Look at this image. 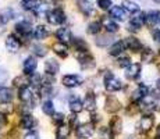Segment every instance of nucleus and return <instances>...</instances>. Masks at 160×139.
<instances>
[{
    "mask_svg": "<svg viewBox=\"0 0 160 139\" xmlns=\"http://www.w3.org/2000/svg\"><path fill=\"white\" fill-rule=\"evenodd\" d=\"M46 17H48L49 22L53 24V25H61V24L66 21V14H64L63 10H60V8H54V10L49 11V13L46 14Z\"/></svg>",
    "mask_w": 160,
    "mask_h": 139,
    "instance_id": "obj_2",
    "label": "nucleus"
},
{
    "mask_svg": "<svg viewBox=\"0 0 160 139\" xmlns=\"http://www.w3.org/2000/svg\"><path fill=\"white\" fill-rule=\"evenodd\" d=\"M153 36H155V41L158 43H160V31H155V32H153Z\"/></svg>",
    "mask_w": 160,
    "mask_h": 139,
    "instance_id": "obj_51",
    "label": "nucleus"
},
{
    "mask_svg": "<svg viewBox=\"0 0 160 139\" xmlns=\"http://www.w3.org/2000/svg\"><path fill=\"white\" fill-rule=\"evenodd\" d=\"M156 85H158V89L160 91V79H158V82H156Z\"/></svg>",
    "mask_w": 160,
    "mask_h": 139,
    "instance_id": "obj_53",
    "label": "nucleus"
},
{
    "mask_svg": "<svg viewBox=\"0 0 160 139\" xmlns=\"http://www.w3.org/2000/svg\"><path fill=\"white\" fill-rule=\"evenodd\" d=\"M64 114L63 113H53L52 114V118H53V122L54 124H63V121H64Z\"/></svg>",
    "mask_w": 160,
    "mask_h": 139,
    "instance_id": "obj_44",
    "label": "nucleus"
},
{
    "mask_svg": "<svg viewBox=\"0 0 160 139\" xmlns=\"http://www.w3.org/2000/svg\"><path fill=\"white\" fill-rule=\"evenodd\" d=\"M45 71L46 74H49V75H56V74L60 71V66H58V63L56 60H53V58H49V60L45 61Z\"/></svg>",
    "mask_w": 160,
    "mask_h": 139,
    "instance_id": "obj_14",
    "label": "nucleus"
},
{
    "mask_svg": "<svg viewBox=\"0 0 160 139\" xmlns=\"http://www.w3.org/2000/svg\"><path fill=\"white\" fill-rule=\"evenodd\" d=\"M158 137H160V125H159V128H158Z\"/></svg>",
    "mask_w": 160,
    "mask_h": 139,
    "instance_id": "obj_54",
    "label": "nucleus"
},
{
    "mask_svg": "<svg viewBox=\"0 0 160 139\" xmlns=\"http://www.w3.org/2000/svg\"><path fill=\"white\" fill-rule=\"evenodd\" d=\"M100 29H102V22H99V21H93L88 25V33H91V35H98Z\"/></svg>",
    "mask_w": 160,
    "mask_h": 139,
    "instance_id": "obj_36",
    "label": "nucleus"
},
{
    "mask_svg": "<svg viewBox=\"0 0 160 139\" xmlns=\"http://www.w3.org/2000/svg\"><path fill=\"white\" fill-rule=\"evenodd\" d=\"M70 132H71L70 125L60 124L57 128V131H56V137H57V139H67L70 137Z\"/></svg>",
    "mask_w": 160,
    "mask_h": 139,
    "instance_id": "obj_28",
    "label": "nucleus"
},
{
    "mask_svg": "<svg viewBox=\"0 0 160 139\" xmlns=\"http://www.w3.org/2000/svg\"><path fill=\"white\" fill-rule=\"evenodd\" d=\"M155 139H160V137H156V138H155Z\"/></svg>",
    "mask_w": 160,
    "mask_h": 139,
    "instance_id": "obj_56",
    "label": "nucleus"
},
{
    "mask_svg": "<svg viewBox=\"0 0 160 139\" xmlns=\"http://www.w3.org/2000/svg\"><path fill=\"white\" fill-rule=\"evenodd\" d=\"M120 109H121V103H120L117 99L107 97V100H106V111H109V113H116V111H118Z\"/></svg>",
    "mask_w": 160,
    "mask_h": 139,
    "instance_id": "obj_22",
    "label": "nucleus"
},
{
    "mask_svg": "<svg viewBox=\"0 0 160 139\" xmlns=\"http://www.w3.org/2000/svg\"><path fill=\"white\" fill-rule=\"evenodd\" d=\"M159 70H160V66H159Z\"/></svg>",
    "mask_w": 160,
    "mask_h": 139,
    "instance_id": "obj_58",
    "label": "nucleus"
},
{
    "mask_svg": "<svg viewBox=\"0 0 160 139\" xmlns=\"http://www.w3.org/2000/svg\"><path fill=\"white\" fill-rule=\"evenodd\" d=\"M113 36H110V35H100V36H98L96 39H95V43H96L98 46H100V47H106L107 45H110V43L113 42Z\"/></svg>",
    "mask_w": 160,
    "mask_h": 139,
    "instance_id": "obj_31",
    "label": "nucleus"
},
{
    "mask_svg": "<svg viewBox=\"0 0 160 139\" xmlns=\"http://www.w3.org/2000/svg\"><path fill=\"white\" fill-rule=\"evenodd\" d=\"M7 79H8V71L4 68H0V86H4Z\"/></svg>",
    "mask_w": 160,
    "mask_h": 139,
    "instance_id": "obj_45",
    "label": "nucleus"
},
{
    "mask_svg": "<svg viewBox=\"0 0 160 139\" xmlns=\"http://www.w3.org/2000/svg\"><path fill=\"white\" fill-rule=\"evenodd\" d=\"M33 13L36 17H41V15H46L49 13V3L45 0H38L36 3V7L33 8Z\"/></svg>",
    "mask_w": 160,
    "mask_h": 139,
    "instance_id": "obj_19",
    "label": "nucleus"
},
{
    "mask_svg": "<svg viewBox=\"0 0 160 139\" xmlns=\"http://www.w3.org/2000/svg\"><path fill=\"white\" fill-rule=\"evenodd\" d=\"M56 38L58 39V42H61V43H68L71 41V31L66 27L58 28L56 31Z\"/></svg>",
    "mask_w": 160,
    "mask_h": 139,
    "instance_id": "obj_13",
    "label": "nucleus"
},
{
    "mask_svg": "<svg viewBox=\"0 0 160 139\" xmlns=\"http://www.w3.org/2000/svg\"><path fill=\"white\" fill-rule=\"evenodd\" d=\"M42 111L46 114V116H52L54 113V104L52 100H45L43 104H42Z\"/></svg>",
    "mask_w": 160,
    "mask_h": 139,
    "instance_id": "obj_38",
    "label": "nucleus"
},
{
    "mask_svg": "<svg viewBox=\"0 0 160 139\" xmlns=\"http://www.w3.org/2000/svg\"><path fill=\"white\" fill-rule=\"evenodd\" d=\"M53 52L56 53L57 56H60V57H67L68 56V47H67L66 43H54L53 45Z\"/></svg>",
    "mask_w": 160,
    "mask_h": 139,
    "instance_id": "obj_25",
    "label": "nucleus"
},
{
    "mask_svg": "<svg viewBox=\"0 0 160 139\" xmlns=\"http://www.w3.org/2000/svg\"><path fill=\"white\" fill-rule=\"evenodd\" d=\"M36 3L38 0H21V6L27 11H33V8L36 7Z\"/></svg>",
    "mask_w": 160,
    "mask_h": 139,
    "instance_id": "obj_40",
    "label": "nucleus"
},
{
    "mask_svg": "<svg viewBox=\"0 0 160 139\" xmlns=\"http://www.w3.org/2000/svg\"><path fill=\"white\" fill-rule=\"evenodd\" d=\"M53 83H54L53 75H49V74H46V75L42 77L41 86H53Z\"/></svg>",
    "mask_w": 160,
    "mask_h": 139,
    "instance_id": "obj_43",
    "label": "nucleus"
},
{
    "mask_svg": "<svg viewBox=\"0 0 160 139\" xmlns=\"http://www.w3.org/2000/svg\"><path fill=\"white\" fill-rule=\"evenodd\" d=\"M28 81L29 83H32L33 86H41V81H42V77L39 75V74H31V75H28Z\"/></svg>",
    "mask_w": 160,
    "mask_h": 139,
    "instance_id": "obj_42",
    "label": "nucleus"
},
{
    "mask_svg": "<svg viewBox=\"0 0 160 139\" xmlns=\"http://www.w3.org/2000/svg\"><path fill=\"white\" fill-rule=\"evenodd\" d=\"M6 124H7V116L3 111H0V128H3Z\"/></svg>",
    "mask_w": 160,
    "mask_h": 139,
    "instance_id": "obj_48",
    "label": "nucleus"
},
{
    "mask_svg": "<svg viewBox=\"0 0 160 139\" xmlns=\"http://www.w3.org/2000/svg\"><path fill=\"white\" fill-rule=\"evenodd\" d=\"M98 6L102 10H107V8L112 7V0H98Z\"/></svg>",
    "mask_w": 160,
    "mask_h": 139,
    "instance_id": "obj_47",
    "label": "nucleus"
},
{
    "mask_svg": "<svg viewBox=\"0 0 160 139\" xmlns=\"http://www.w3.org/2000/svg\"><path fill=\"white\" fill-rule=\"evenodd\" d=\"M38 124V121H36V118L32 116V114L27 113V114H22V117H21V121H20V125L22 129H33Z\"/></svg>",
    "mask_w": 160,
    "mask_h": 139,
    "instance_id": "obj_9",
    "label": "nucleus"
},
{
    "mask_svg": "<svg viewBox=\"0 0 160 139\" xmlns=\"http://www.w3.org/2000/svg\"><path fill=\"white\" fill-rule=\"evenodd\" d=\"M124 46L127 49H130V50H132V52H139L141 47H142L139 39H137L135 36H128V38L124 41Z\"/></svg>",
    "mask_w": 160,
    "mask_h": 139,
    "instance_id": "obj_15",
    "label": "nucleus"
},
{
    "mask_svg": "<svg viewBox=\"0 0 160 139\" xmlns=\"http://www.w3.org/2000/svg\"><path fill=\"white\" fill-rule=\"evenodd\" d=\"M146 95H148V88L145 85H139L134 91V93H132V100H135V102H137V100H142Z\"/></svg>",
    "mask_w": 160,
    "mask_h": 139,
    "instance_id": "obj_26",
    "label": "nucleus"
},
{
    "mask_svg": "<svg viewBox=\"0 0 160 139\" xmlns=\"http://www.w3.org/2000/svg\"><path fill=\"white\" fill-rule=\"evenodd\" d=\"M109 128L112 129L113 134H121L122 131V121L120 117L114 116L112 120H110V124H109Z\"/></svg>",
    "mask_w": 160,
    "mask_h": 139,
    "instance_id": "obj_21",
    "label": "nucleus"
},
{
    "mask_svg": "<svg viewBox=\"0 0 160 139\" xmlns=\"http://www.w3.org/2000/svg\"><path fill=\"white\" fill-rule=\"evenodd\" d=\"M117 64H118V67H122V68H127L131 63V60H130V57H121V58H118L117 60Z\"/></svg>",
    "mask_w": 160,
    "mask_h": 139,
    "instance_id": "obj_46",
    "label": "nucleus"
},
{
    "mask_svg": "<svg viewBox=\"0 0 160 139\" xmlns=\"http://www.w3.org/2000/svg\"><path fill=\"white\" fill-rule=\"evenodd\" d=\"M143 24H145V14L138 13L137 15H134L130 20V22H128V31H131V32H138V31L142 28Z\"/></svg>",
    "mask_w": 160,
    "mask_h": 139,
    "instance_id": "obj_4",
    "label": "nucleus"
},
{
    "mask_svg": "<svg viewBox=\"0 0 160 139\" xmlns=\"http://www.w3.org/2000/svg\"><path fill=\"white\" fill-rule=\"evenodd\" d=\"M32 35H33V38H35L36 41H43V39L48 38L49 31H48V28H46L45 25H36L35 28H33Z\"/></svg>",
    "mask_w": 160,
    "mask_h": 139,
    "instance_id": "obj_18",
    "label": "nucleus"
},
{
    "mask_svg": "<svg viewBox=\"0 0 160 139\" xmlns=\"http://www.w3.org/2000/svg\"><path fill=\"white\" fill-rule=\"evenodd\" d=\"M159 22H160V20H159Z\"/></svg>",
    "mask_w": 160,
    "mask_h": 139,
    "instance_id": "obj_59",
    "label": "nucleus"
},
{
    "mask_svg": "<svg viewBox=\"0 0 160 139\" xmlns=\"http://www.w3.org/2000/svg\"><path fill=\"white\" fill-rule=\"evenodd\" d=\"M124 49H125L124 42H116L114 45L110 47L109 53H110V56H118V54H121L122 52H124Z\"/></svg>",
    "mask_w": 160,
    "mask_h": 139,
    "instance_id": "obj_34",
    "label": "nucleus"
},
{
    "mask_svg": "<svg viewBox=\"0 0 160 139\" xmlns=\"http://www.w3.org/2000/svg\"><path fill=\"white\" fill-rule=\"evenodd\" d=\"M14 29H15V32H17L20 36L27 38V36H29L31 32H32V25H31V21H28V20L20 21V22L15 24Z\"/></svg>",
    "mask_w": 160,
    "mask_h": 139,
    "instance_id": "obj_5",
    "label": "nucleus"
},
{
    "mask_svg": "<svg viewBox=\"0 0 160 139\" xmlns=\"http://www.w3.org/2000/svg\"><path fill=\"white\" fill-rule=\"evenodd\" d=\"M93 132H95V129H93V125L92 124H84L77 128V135L81 139H89L93 135Z\"/></svg>",
    "mask_w": 160,
    "mask_h": 139,
    "instance_id": "obj_10",
    "label": "nucleus"
},
{
    "mask_svg": "<svg viewBox=\"0 0 160 139\" xmlns=\"http://www.w3.org/2000/svg\"><path fill=\"white\" fill-rule=\"evenodd\" d=\"M70 109H71L72 113H79V111H82L84 110V106H82V102L79 100V99H77V97H71L70 99Z\"/></svg>",
    "mask_w": 160,
    "mask_h": 139,
    "instance_id": "obj_33",
    "label": "nucleus"
},
{
    "mask_svg": "<svg viewBox=\"0 0 160 139\" xmlns=\"http://www.w3.org/2000/svg\"><path fill=\"white\" fill-rule=\"evenodd\" d=\"M99 137L100 139H114V134L112 132V129L109 127H103L99 131Z\"/></svg>",
    "mask_w": 160,
    "mask_h": 139,
    "instance_id": "obj_39",
    "label": "nucleus"
},
{
    "mask_svg": "<svg viewBox=\"0 0 160 139\" xmlns=\"http://www.w3.org/2000/svg\"><path fill=\"white\" fill-rule=\"evenodd\" d=\"M125 70H127L125 77H127L128 79H135V78H138L141 74V64H130Z\"/></svg>",
    "mask_w": 160,
    "mask_h": 139,
    "instance_id": "obj_20",
    "label": "nucleus"
},
{
    "mask_svg": "<svg viewBox=\"0 0 160 139\" xmlns=\"http://www.w3.org/2000/svg\"><path fill=\"white\" fill-rule=\"evenodd\" d=\"M103 27L109 33H114L118 31V25L113 20H110V18H103Z\"/></svg>",
    "mask_w": 160,
    "mask_h": 139,
    "instance_id": "obj_32",
    "label": "nucleus"
},
{
    "mask_svg": "<svg viewBox=\"0 0 160 139\" xmlns=\"http://www.w3.org/2000/svg\"><path fill=\"white\" fill-rule=\"evenodd\" d=\"M78 8H79V11L85 15H91L93 13V6H92V3H89L88 0H78Z\"/></svg>",
    "mask_w": 160,
    "mask_h": 139,
    "instance_id": "obj_23",
    "label": "nucleus"
},
{
    "mask_svg": "<svg viewBox=\"0 0 160 139\" xmlns=\"http://www.w3.org/2000/svg\"><path fill=\"white\" fill-rule=\"evenodd\" d=\"M13 85L15 86V88H18V89H22V88H25V86H28L29 85L28 75H18V77H15V78L13 79Z\"/></svg>",
    "mask_w": 160,
    "mask_h": 139,
    "instance_id": "obj_27",
    "label": "nucleus"
},
{
    "mask_svg": "<svg viewBox=\"0 0 160 139\" xmlns=\"http://www.w3.org/2000/svg\"><path fill=\"white\" fill-rule=\"evenodd\" d=\"M153 122H155V120L152 116H143L139 121V129L142 132H149L153 128Z\"/></svg>",
    "mask_w": 160,
    "mask_h": 139,
    "instance_id": "obj_16",
    "label": "nucleus"
},
{
    "mask_svg": "<svg viewBox=\"0 0 160 139\" xmlns=\"http://www.w3.org/2000/svg\"><path fill=\"white\" fill-rule=\"evenodd\" d=\"M11 18H14V11L11 8H4L0 13V25H6Z\"/></svg>",
    "mask_w": 160,
    "mask_h": 139,
    "instance_id": "obj_30",
    "label": "nucleus"
},
{
    "mask_svg": "<svg viewBox=\"0 0 160 139\" xmlns=\"http://www.w3.org/2000/svg\"><path fill=\"white\" fill-rule=\"evenodd\" d=\"M121 81H120L117 77H114L113 74H107L106 77H104V88L107 89V91L110 92H117L121 89Z\"/></svg>",
    "mask_w": 160,
    "mask_h": 139,
    "instance_id": "obj_3",
    "label": "nucleus"
},
{
    "mask_svg": "<svg viewBox=\"0 0 160 139\" xmlns=\"http://www.w3.org/2000/svg\"><path fill=\"white\" fill-rule=\"evenodd\" d=\"M14 99V92L11 88L0 86V103H11Z\"/></svg>",
    "mask_w": 160,
    "mask_h": 139,
    "instance_id": "obj_11",
    "label": "nucleus"
},
{
    "mask_svg": "<svg viewBox=\"0 0 160 139\" xmlns=\"http://www.w3.org/2000/svg\"><path fill=\"white\" fill-rule=\"evenodd\" d=\"M153 58V52L150 50V49H145V50H142V53H141V60L145 61V63H150Z\"/></svg>",
    "mask_w": 160,
    "mask_h": 139,
    "instance_id": "obj_41",
    "label": "nucleus"
},
{
    "mask_svg": "<svg viewBox=\"0 0 160 139\" xmlns=\"http://www.w3.org/2000/svg\"><path fill=\"white\" fill-rule=\"evenodd\" d=\"M153 2H156V3H160V0H153Z\"/></svg>",
    "mask_w": 160,
    "mask_h": 139,
    "instance_id": "obj_55",
    "label": "nucleus"
},
{
    "mask_svg": "<svg viewBox=\"0 0 160 139\" xmlns=\"http://www.w3.org/2000/svg\"><path fill=\"white\" fill-rule=\"evenodd\" d=\"M77 120H78V117L75 116V113H72L71 116H70V124H77Z\"/></svg>",
    "mask_w": 160,
    "mask_h": 139,
    "instance_id": "obj_50",
    "label": "nucleus"
},
{
    "mask_svg": "<svg viewBox=\"0 0 160 139\" xmlns=\"http://www.w3.org/2000/svg\"><path fill=\"white\" fill-rule=\"evenodd\" d=\"M121 7L124 8L125 11H128V13H138V11H139V4L132 2V0H124Z\"/></svg>",
    "mask_w": 160,
    "mask_h": 139,
    "instance_id": "obj_29",
    "label": "nucleus"
},
{
    "mask_svg": "<svg viewBox=\"0 0 160 139\" xmlns=\"http://www.w3.org/2000/svg\"><path fill=\"white\" fill-rule=\"evenodd\" d=\"M61 83H63L66 88H77L82 83V78L79 75H74V74H68V75H64L61 78Z\"/></svg>",
    "mask_w": 160,
    "mask_h": 139,
    "instance_id": "obj_7",
    "label": "nucleus"
},
{
    "mask_svg": "<svg viewBox=\"0 0 160 139\" xmlns=\"http://www.w3.org/2000/svg\"><path fill=\"white\" fill-rule=\"evenodd\" d=\"M160 20V11L159 10H152L148 14H145V22H148V25H155L156 22H159Z\"/></svg>",
    "mask_w": 160,
    "mask_h": 139,
    "instance_id": "obj_24",
    "label": "nucleus"
},
{
    "mask_svg": "<svg viewBox=\"0 0 160 139\" xmlns=\"http://www.w3.org/2000/svg\"><path fill=\"white\" fill-rule=\"evenodd\" d=\"M82 106L87 109L89 113H93L95 110H96V97H95L93 93H88L87 96H85V100L84 103H82Z\"/></svg>",
    "mask_w": 160,
    "mask_h": 139,
    "instance_id": "obj_17",
    "label": "nucleus"
},
{
    "mask_svg": "<svg viewBox=\"0 0 160 139\" xmlns=\"http://www.w3.org/2000/svg\"><path fill=\"white\" fill-rule=\"evenodd\" d=\"M72 45H74V47H75L77 52H88V45H87V42L82 41V39L75 38V39L72 41Z\"/></svg>",
    "mask_w": 160,
    "mask_h": 139,
    "instance_id": "obj_35",
    "label": "nucleus"
},
{
    "mask_svg": "<svg viewBox=\"0 0 160 139\" xmlns=\"http://www.w3.org/2000/svg\"><path fill=\"white\" fill-rule=\"evenodd\" d=\"M18 99H20L24 104L29 106L31 109L35 107L33 106V104H35V95H33L32 89H31L29 86H25V88L20 89V92H18Z\"/></svg>",
    "mask_w": 160,
    "mask_h": 139,
    "instance_id": "obj_1",
    "label": "nucleus"
},
{
    "mask_svg": "<svg viewBox=\"0 0 160 139\" xmlns=\"http://www.w3.org/2000/svg\"><path fill=\"white\" fill-rule=\"evenodd\" d=\"M127 139H134V138H127Z\"/></svg>",
    "mask_w": 160,
    "mask_h": 139,
    "instance_id": "obj_57",
    "label": "nucleus"
},
{
    "mask_svg": "<svg viewBox=\"0 0 160 139\" xmlns=\"http://www.w3.org/2000/svg\"><path fill=\"white\" fill-rule=\"evenodd\" d=\"M36 68H38V61H36L35 57L29 56V57H27L25 60H24V63H22L24 75H31V74L35 72Z\"/></svg>",
    "mask_w": 160,
    "mask_h": 139,
    "instance_id": "obj_8",
    "label": "nucleus"
},
{
    "mask_svg": "<svg viewBox=\"0 0 160 139\" xmlns=\"http://www.w3.org/2000/svg\"><path fill=\"white\" fill-rule=\"evenodd\" d=\"M32 52H33V54L38 56V57H45V56L48 54V49H46V46H43V45H33Z\"/></svg>",
    "mask_w": 160,
    "mask_h": 139,
    "instance_id": "obj_37",
    "label": "nucleus"
},
{
    "mask_svg": "<svg viewBox=\"0 0 160 139\" xmlns=\"http://www.w3.org/2000/svg\"><path fill=\"white\" fill-rule=\"evenodd\" d=\"M6 49H7V52H10V53H18L21 49L20 39L15 35H13V33L8 35L7 38H6Z\"/></svg>",
    "mask_w": 160,
    "mask_h": 139,
    "instance_id": "obj_6",
    "label": "nucleus"
},
{
    "mask_svg": "<svg viewBox=\"0 0 160 139\" xmlns=\"http://www.w3.org/2000/svg\"><path fill=\"white\" fill-rule=\"evenodd\" d=\"M110 17L118 21H124L127 18V13L121 6H113V7H110Z\"/></svg>",
    "mask_w": 160,
    "mask_h": 139,
    "instance_id": "obj_12",
    "label": "nucleus"
},
{
    "mask_svg": "<svg viewBox=\"0 0 160 139\" xmlns=\"http://www.w3.org/2000/svg\"><path fill=\"white\" fill-rule=\"evenodd\" d=\"M92 121H93V122H99L100 121V116H95V114H93V116H92Z\"/></svg>",
    "mask_w": 160,
    "mask_h": 139,
    "instance_id": "obj_52",
    "label": "nucleus"
},
{
    "mask_svg": "<svg viewBox=\"0 0 160 139\" xmlns=\"http://www.w3.org/2000/svg\"><path fill=\"white\" fill-rule=\"evenodd\" d=\"M24 139H39V137H38V134H36V132H28V134L25 135V137H24Z\"/></svg>",
    "mask_w": 160,
    "mask_h": 139,
    "instance_id": "obj_49",
    "label": "nucleus"
}]
</instances>
